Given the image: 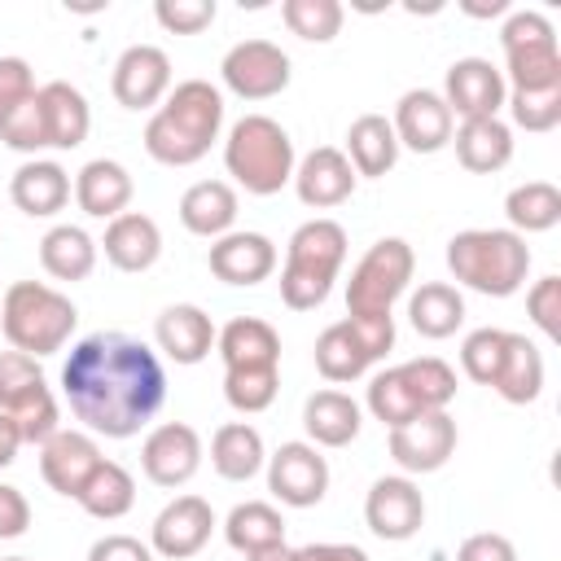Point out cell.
<instances>
[{
	"label": "cell",
	"instance_id": "29",
	"mask_svg": "<svg viewBox=\"0 0 561 561\" xmlns=\"http://www.w3.org/2000/svg\"><path fill=\"white\" fill-rule=\"evenodd\" d=\"M451 145H456V158H460L465 171L495 175L513 158V127L504 118H465L451 131Z\"/></svg>",
	"mask_w": 561,
	"mask_h": 561
},
{
	"label": "cell",
	"instance_id": "27",
	"mask_svg": "<svg viewBox=\"0 0 561 561\" xmlns=\"http://www.w3.org/2000/svg\"><path fill=\"white\" fill-rule=\"evenodd\" d=\"M96 250H105V259L118 272H149L162 259V228L140 210H123L118 219L105 224Z\"/></svg>",
	"mask_w": 561,
	"mask_h": 561
},
{
	"label": "cell",
	"instance_id": "56",
	"mask_svg": "<svg viewBox=\"0 0 561 561\" xmlns=\"http://www.w3.org/2000/svg\"><path fill=\"white\" fill-rule=\"evenodd\" d=\"M0 561H31V557H0Z\"/></svg>",
	"mask_w": 561,
	"mask_h": 561
},
{
	"label": "cell",
	"instance_id": "1",
	"mask_svg": "<svg viewBox=\"0 0 561 561\" xmlns=\"http://www.w3.org/2000/svg\"><path fill=\"white\" fill-rule=\"evenodd\" d=\"M61 394L92 438H131L162 412L167 368L149 342L101 329L70 346L61 364Z\"/></svg>",
	"mask_w": 561,
	"mask_h": 561
},
{
	"label": "cell",
	"instance_id": "45",
	"mask_svg": "<svg viewBox=\"0 0 561 561\" xmlns=\"http://www.w3.org/2000/svg\"><path fill=\"white\" fill-rule=\"evenodd\" d=\"M513 123L522 131H552L561 123V88H548V92H508L504 96Z\"/></svg>",
	"mask_w": 561,
	"mask_h": 561
},
{
	"label": "cell",
	"instance_id": "34",
	"mask_svg": "<svg viewBox=\"0 0 561 561\" xmlns=\"http://www.w3.org/2000/svg\"><path fill=\"white\" fill-rule=\"evenodd\" d=\"M491 390L504 403H517V408L522 403H535L543 394V355H539V346L526 333H508L504 359H500V373H495Z\"/></svg>",
	"mask_w": 561,
	"mask_h": 561
},
{
	"label": "cell",
	"instance_id": "46",
	"mask_svg": "<svg viewBox=\"0 0 561 561\" xmlns=\"http://www.w3.org/2000/svg\"><path fill=\"white\" fill-rule=\"evenodd\" d=\"M153 18L171 35H202L215 22V0H158Z\"/></svg>",
	"mask_w": 561,
	"mask_h": 561
},
{
	"label": "cell",
	"instance_id": "24",
	"mask_svg": "<svg viewBox=\"0 0 561 561\" xmlns=\"http://www.w3.org/2000/svg\"><path fill=\"white\" fill-rule=\"evenodd\" d=\"M131 193H136L131 171L114 158H92L75 175V202L88 219H105V224L118 219L131 206Z\"/></svg>",
	"mask_w": 561,
	"mask_h": 561
},
{
	"label": "cell",
	"instance_id": "9",
	"mask_svg": "<svg viewBox=\"0 0 561 561\" xmlns=\"http://www.w3.org/2000/svg\"><path fill=\"white\" fill-rule=\"evenodd\" d=\"M416 272V254L403 237H381L364 250L346 280V316H390Z\"/></svg>",
	"mask_w": 561,
	"mask_h": 561
},
{
	"label": "cell",
	"instance_id": "33",
	"mask_svg": "<svg viewBox=\"0 0 561 561\" xmlns=\"http://www.w3.org/2000/svg\"><path fill=\"white\" fill-rule=\"evenodd\" d=\"M346 162L355 167V175H386L394 171L399 162V140H394V127L386 114H359L351 127H346Z\"/></svg>",
	"mask_w": 561,
	"mask_h": 561
},
{
	"label": "cell",
	"instance_id": "42",
	"mask_svg": "<svg viewBox=\"0 0 561 561\" xmlns=\"http://www.w3.org/2000/svg\"><path fill=\"white\" fill-rule=\"evenodd\" d=\"M280 368H224V399L232 412L254 416L276 403Z\"/></svg>",
	"mask_w": 561,
	"mask_h": 561
},
{
	"label": "cell",
	"instance_id": "12",
	"mask_svg": "<svg viewBox=\"0 0 561 561\" xmlns=\"http://www.w3.org/2000/svg\"><path fill=\"white\" fill-rule=\"evenodd\" d=\"M202 456H206L202 434L188 421H162L140 443V469H145V478L153 486H167V491L193 482V473L202 469Z\"/></svg>",
	"mask_w": 561,
	"mask_h": 561
},
{
	"label": "cell",
	"instance_id": "52",
	"mask_svg": "<svg viewBox=\"0 0 561 561\" xmlns=\"http://www.w3.org/2000/svg\"><path fill=\"white\" fill-rule=\"evenodd\" d=\"M88 561H153V548L140 543L136 535H101L88 548Z\"/></svg>",
	"mask_w": 561,
	"mask_h": 561
},
{
	"label": "cell",
	"instance_id": "6",
	"mask_svg": "<svg viewBox=\"0 0 561 561\" xmlns=\"http://www.w3.org/2000/svg\"><path fill=\"white\" fill-rule=\"evenodd\" d=\"M224 167L228 175L254 193V197H272L280 193L289 180H294V140L289 131L267 118V114H245L228 127V140H224Z\"/></svg>",
	"mask_w": 561,
	"mask_h": 561
},
{
	"label": "cell",
	"instance_id": "30",
	"mask_svg": "<svg viewBox=\"0 0 561 561\" xmlns=\"http://www.w3.org/2000/svg\"><path fill=\"white\" fill-rule=\"evenodd\" d=\"M359 425H364V412L342 390H316L302 403V430L311 447H346L359 438Z\"/></svg>",
	"mask_w": 561,
	"mask_h": 561
},
{
	"label": "cell",
	"instance_id": "17",
	"mask_svg": "<svg viewBox=\"0 0 561 561\" xmlns=\"http://www.w3.org/2000/svg\"><path fill=\"white\" fill-rule=\"evenodd\" d=\"M451 110V118H500L504 110V75L500 66H491L486 57H460L447 66V79H443V92H438Z\"/></svg>",
	"mask_w": 561,
	"mask_h": 561
},
{
	"label": "cell",
	"instance_id": "15",
	"mask_svg": "<svg viewBox=\"0 0 561 561\" xmlns=\"http://www.w3.org/2000/svg\"><path fill=\"white\" fill-rule=\"evenodd\" d=\"M215 508L210 500L202 495H175L171 504H162V513L153 517L149 526V548L153 557H167V561H188L197 557L206 543H210V530H215Z\"/></svg>",
	"mask_w": 561,
	"mask_h": 561
},
{
	"label": "cell",
	"instance_id": "11",
	"mask_svg": "<svg viewBox=\"0 0 561 561\" xmlns=\"http://www.w3.org/2000/svg\"><path fill=\"white\" fill-rule=\"evenodd\" d=\"M289 53L272 39H241L224 53L219 79L241 101H272L289 88Z\"/></svg>",
	"mask_w": 561,
	"mask_h": 561
},
{
	"label": "cell",
	"instance_id": "3",
	"mask_svg": "<svg viewBox=\"0 0 561 561\" xmlns=\"http://www.w3.org/2000/svg\"><path fill=\"white\" fill-rule=\"evenodd\" d=\"M447 272L473 294L508 298L526 285L530 245L513 228H465L447 241Z\"/></svg>",
	"mask_w": 561,
	"mask_h": 561
},
{
	"label": "cell",
	"instance_id": "35",
	"mask_svg": "<svg viewBox=\"0 0 561 561\" xmlns=\"http://www.w3.org/2000/svg\"><path fill=\"white\" fill-rule=\"evenodd\" d=\"M39 267L53 280H88L96 267V241L79 224H53L39 237Z\"/></svg>",
	"mask_w": 561,
	"mask_h": 561
},
{
	"label": "cell",
	"instance_id": "47",
	"mask_svg": "<svg viewBox=\"0 0 561 561\" xmlns=\"http://www.w3.org/2000/svg\"><path fill=\"white\" fill-rule=\"evenodd\" d=\"M526 311L548 342H561V276H539L526 289Z\"/></svg>",
	"mask_w": 561,
	"mask_h": 561
},
{
	"label": "cell",
	"instance_id": "18",
	"mask_svg": "<svg viewBox=\"0 0 561 561\" xmlns=\"http://www.w3.org/2000/svg\"><path fill=\"white\" fill-rule=\"evenodd\" d=\"M456 456L451 412H421L416 421L390 430V460L403 473H438Z\"/></svg>",
	"mask_w": 561,
	"mask_h": 561
},
{
	"label": "cell",
	"instance_id": "20",
	"mask_svg": "<svg viewBox=\"0 0 561 561\" xmlns=\"http://www.w3.org/2000/svg\"><path fill=\"white\" fill-rule=\"evenodd\" d=\"M101 460L105 456L88 430H57L48 443H39V473L66 500H79V491L101 469Z\"/></svg>",
	"mask_w": 561,
	"mask_h": 561
},
{
	"label": "cell",
	"instance_id": "38",
	"mask_svg": "<svg viewBox=\"0 0 561 561\" xmlns=\"http://www.w3.org/2000/svg\"><path fill=\"white\" fill-rule=\"evenodd\" d=\"M504 215H508V228H513L517 237H526V232H548V228L561 224V188L548 184V180H526V184L508 188Z\"/></svg>",
	"mask_w": 561,
	"mask_h": 561
},
{
	"label": "cell",
	"instance_id": "55",
	"mask_svg": "<svg viewBox=\"0 0 561 561\" xmlns=\"http://www.w3.org/2000/svg\"><path fill=\"white\" fill-rule=\"evenodd\" d=\"M245 561H294V548H289V543H272V548L245 552Z\"/></svg>",
	"mask_w": 561,
	"mask_h": 561
},
{
	"label": "cell",
	"instance_id": "23",
	"mask_svg": "<svg viewBox=\"0 0 561 561\" xmlns=\"http://www.w3.org/2000/svg\"><path fill=\"white\" fill-rule=\"evenodd\" d=\"M215 320L197 307V302H171L162 307L158 324H153V342L167 359L175 364H202L215 351Z\"/></svg>",
	"mask_w": 561,
	"mask_h": 561
},
{
	"label": "cell",
	"instance_id": "13",
	"mask_svg": "<svg viewBox=\"0 0 561 561\" xmlns=\"http://www.w3.org/2000/svg\"><path fill=\"white\" fill-rule=\"evenodd\" d=\"M267 491L289 508H311L329 491V460L311 443H280L267 456Z\"/></svg>",
	"mask_w": 561,
	"mask_h": 561
},
{
	"label": "cell",
	"instance_id": "26",
	"mask_svg": "<svg viewBox=\"0 0 561 561\" xmlns=\"http://www.w3.org/2000/svg\"><path fill=\"white\" fill-rule=\"evenodd\" d=\"M9 197H13V206H18L22 215H31V219H53V215L66 210V202H70V175H66V167L53 162V158H26V162L13 171V180H9Z\"/></svg>",
	"mask_w": 561,
	"mask_h": 561
},
{
	"label": "cell",
	"instance_id": "22",
	"mask_svg": "<svg viewBox=\"0 0 561 561\" xmlns=\"http://www.w3.org/2000/svg\"><path fill=\"white\" fill-rule=\"evenodd\" d=\"M206 263H210L215 280L250 289L276 272V245L263 232H224L219 241H210Z\"/></svg>",
	"mask_w": 561,
	"mask_h": 561
},
{
	"label": "cell",
	"instance_id": "51",
	"mask_svg": "<svg viewBox=\"0 0 561 561\" xmlns=\"http://www.w3.org/2000/svg\"><path fill=\"white\" fill-rule=\"evenodd\" d=\"M456 561H517V548L495 530H478L456 548Z\"/></svg>",
	"mask_w": 561,
	"mask_h": 561
},
{
	"label": "cell",
	"instance_id": "44",
	"mask_svg": "<svg viewBox=\"0 0 561 561\" xmlns=\"http://www.w3.org/2000/svg\"><path fill=\"white\" fill-rule=\"evenodd\" d=\"M504 342H508V329H473L465 342H460V368L469 381L478 386H491L495 373H500V359H504Z\"/></svg>",
	"mask_w": 561,
	"mask_h": 561
},
{
	"label": "cell",
	"instance_id": "21",
	"mask_svg": "<svg viewBox=\"0 0 561 561\" xmlns=\"http://www.w3.org/2000/svg\"><path fill=\"white\" fill-rule=\"evenodd\" d=\"M355 167L346 162V153L337 149V145H320V149H311L298 167H294V193H298V202L302 206H311V210H333V206H342L351 193H355Z\"/></svg>",
	"mask_w": 561,
	"mask_h": 561
},
{
	"label": "cell",
	"instance_id": "43",
	"mask_svg": "<svg viewBox=\"0 0 561 561\" xmlns=\"http://www.w3.org/2000/svg\"><path fill=\"white\" fill-rule=\"evenodd\" d=\"M285 26L307 44H329L342 31V4L337 0H285L280 4Z\"/></svg>",
	"mask_w": 561,
	"mask_h": 561
},
{
	"label": "cell",
	"instance_id": "36",
	"mask_svg": "<svg viewBox=\"0 0 561 561\" xmlns=\"http://www.w3.org/2000/svg\"><path fill=\"white\" fill-rule=\"evenodd\" d=\"M408 320L421 337L443 342L465 324V294L447 280H425L421 289H412L408 298Z\"/></svg>",
	"mask_w": 561,
	"mask_h": 561
},
{
	"label": "cell",
	"instance_id": "14",
	"mask_svg": "<svg viewBox=\"0 0 561 561\" xmlns=\"http://www.w3.org/2000/svg\"><path fill=\"white\" fill-rule=\"evenodd\" d=\"M364 522L386 543L412 539L421 530V522H425V495H421V486L408 473L377 478L368 486V495H364Z\"/></svg>",
	"mask_w": 561,
	"mask_h": 561
},
{
	"label": "cell",
	"instance_id": "31",
	"mask_svg": "<svg viewBox=\"0 0 561 561\" xmlns=\"http://www.w3.org/2000/svg\"><path fill=\"white\" fill-rule=\"evenodd\" d=\"M180 224L193 237L219 241L237 224V188L228 180H197V184H188L184 197H180Z\"/></svg>",
	"mask_w": 561,
	"mask_h": 561
},
{
	"label": "cell",
	"instance_id": "28",
	"mask_svg": "<svg viewBox=\"0 0 561 561\" xmlns=\"http://www.w3.org/2000/svg\"><path fill=\"white\" fill-rule=\"evenodd\" d=\"M224 368H280V333L259 316H232L215 333Z\"/></svg>",
	"mask_w": 561,
	"mask_h": 561
},
{
	"label": "cell",
	"instance_id": "48",
	"mask_svg": "<svg viewBox=\"0 0 561 561\" xmlns=\"http://www.w3.org/2000/svg\"><path fill=\"white\" fill-rule=\"evenodd\" d=\"M35 96V70L22 57H0V127Z\"/></svg>",
	"mask_w": 561,
	"mask_h": 561
},
{
	"label": "cell",
	"instance_id": "50",
	"mask_svg": "<svg viewBox=\"0 0 561 561\" xmlns=\"http://www.w3.org/2000/svg\"><path fill=\"white\" fill-rule=\"evenodd\" d=\"M26 526H31V500L18 486L0 482V539H22Z\"/></svg>",
	"mask_w": 561,
	"mask_h": 561
},
{
	"label": "cell",
	"instance_id": "54",
	"mask_svg": "<svg viewBox=\"0 0 561 561\" xmlns=\"http://www.w3.org/2000/svg\"><path fill=\"white\" fill-rule=\"evenodd\" d=\"M18 447H22V434H18V421L9 412H0V469H9L18 460Z\"/></svg>",
	"mask_w": 561,
	"mask_h": 561
},
{
	"label": "cell",
	"instance_id": "19",
	"mask_svg": "<svg viewBox=\"0 0 561 561\" xmlns=\"http://www.w3.org/2000/svg\"><path fill=\"white\" fill-rule=\"evenodd\" d=\"M390 127H394L399 149H412V153H438V149L451 145L456 118H451L447 101H443L434 88H412V92L399 96Z\"/></svg>",
	"mask_w": 561,
	"mask_h": 561
},
{
	"label": "cell",
	"instance_id": "2",
	"mask_svg": "<svg viewBox=\"0 0 561 561\" xmlns=\"http://www.w3.org/2000/svg\"><path fill=\"white\" fill-rule=\"evenodd\" d=\"M224 127V92L206 79H184L145 123V153L162 167H193L210 153Z\"/></svg>",
	"mask_w": 561,
	"mask_h": 561
},
{
	"label": "cell",
	"instance_id": "25",
	"mask_svg": "<svg viewBox=\"0 0 561 561\" xmlns=\"http://www.w3.org/2000/svg\"><path fill=\"white\" fill-rule=\"evenodd\" d=\"M35 101H39V118H44V140H48V149H79V145L88 140L92 110H88V96H83L75 83H66V79L39 83Z\"/></svg>",
	"mask_w": 561,
	"mask_h": 561
},
{
	"label": "cell",
	"instance_id": "16",
	"mask_svg": "<svg viewBox=\"0 0 561 561\" xmlns=\"http://www.w3.org/2000/svg\"><path fill=\"white\" fill-rule=\"evenodd\" d=\"M110 92L123 110H153L171 92V57L158 44H131L118 53Z\"/></svg>",
	"mask_w": 561,
	"mask_h": 561
},
{
	"label": "cell",
	"instance_id": "10",
	"mask_svg": "<svg viewBox=\"0 0 561 561\" xmlns=\"http://www.w3.org/2000/svg\"><path fill=\"white\" fill-rule=\"evenodd\" d=\"M0 412L18 421L22 443H48L57 425V394L48 390V377L39 359L22 351H0Z\"/></svg>",
	"mask_w": 561,
	"mask_h": 561
},
{
	"label": "cell",
	"instance_id": "32",
	"mask_svg": "<svg viewBox=\"0 0 561 561\" xmlns=\"http://www.w3.org/2000/svg\"><path fill=\"white\" fill-rule=\"evenodd\" d=\"M210 465L224 482H250L267 465L263 434L250 421H228L210 434Z\"/></svg>",
	"mask_w": 561,
	"mask_h": 561
},
{
	"label": "cell",
	"instance_id": "53",
	"mask_svg": "<svg viewBox=\"0 0 561 561\" xmlns=\"http://www.w3.org/2000/svg\"><path fill=\"white\" fill-rule=\"evenodd\" d=\"M294 561H368L359 543H307L294 548Z\"/></svg>",
	"mask_w": 561,
	"mask_h": 561
},
{
	"label": "cell",
	"instance_id": "41",
	"mask_svg": "<svg viewBox=\"0 0 561 561\" xmlns=\"http://www.w3.org/2000/svg\"><path fill=\"white\" fill-rule=\"evenodd\" d=\"M364 403H368V412H373L386 430H399V425H408V421H416V416L425 412V408L416 403V394L408 390V381H403V373H399V368L377 373V377L368 381Z\"/></svg>",
	"mask_w": 561,
	"mask_h": 561
},
{
	"label": "cell",
	"instance_id": "49",
	"mask_svg": "<svg viewBox=\"0 0 561 561\" xmlns=\"http://www.w3.org/2000/svg\"><path fill=\"white\" fill-rule=\"evenodd\" d=\"M35 92H39V88H35ZM0 140H4L9 149H18V153H39V149H48V140H44V118H39V101H35V96L0 127Z\"/></svg>",
	"mask_w": 561,
	"mask_h": 561
},
{
	"label": "cell",
	"instance_id": "40",
	"mask_svg": "<svg viewBox=\"0 0 561 561\" xmlns=\"http://www.w3.org/2000/svg\"><path fill=\"white\" fill-rule=\"evenodd\" d=\"M399 373L425 412H447V403L456 399V368L438 355H416V359L399 364Z\"/></svg>",
	"mask_w": 561,
	"mask_h": 561
},
{
	"label": "cell",
	"instance_id": "5",
	"mask_svg": "<svg viewBox=\"0 0 561 561\" xmlns=\"http://www.w3.org/2000/svg\"><path fill=\"white\" fill-rule=\"evenodd\" d=\"M79 324L75 302L44 280H13L0 298V329L13 351L44 359L57 355Z\"/></svg>",
	"mask_w": 561,
	"mask_h": 561
},
{
	"label": "cell",
	"instance_id": "8",
	"mask_svg": "<svg viewBox=\"0 0 561 561\" xmlns=\"http://www.w3.org/2000/svg\"><path fill=\"white\" fill-rule=\"evenodd\" d=\"M394 346V316H342L316 337V373L333 386L359 381Z\"/></svg>",
	"mask_w": 561,
	"mask_h": 561
},
{
	"label": "cell",
	"instance_id": "4",
	"mask_svg": "<svg viewBox=\"0 0 561 561\" xmlns=\"http://www.w3.org/2000/svg\"><path fill=\"white\" fill-rule=\"evenodd\" d=\"M346 263V228L337 219H307L294 228L280 267V302L289 311H316Z\"/></svg>",
	"mask_w": 561,
	"mask_h": 561
},
{
	"label": "cell",
	"instance_id": "37",
	"mask_svg": "<svg viewBox=\"0 0 561 561\" xmlns=\"http://www.w3.org/2000/svg\"><path fill=\"white\" fill-rule=\"evenodd\" d=\"M224 539L241 557L245 552H259V548H272V543H285V517L267 500H245V504H237L224 517Z\"/></svg>",
	"mask_w": 561,
	"mask_h": 561
},
{
	"label": "cell",
	"instance_id": "39",
	"mask_svg": "<svg viewBox=\"0 0 561 561\" xmlns=\"http://www.w3.org/2000/svg\"><path fill=\"white\" fill-rule=\"evenodd\" d=\"M131 504H136V478L118 460H101V469L79 491V508L96 522H118L131 513Z\"/></svg>",
	"mask_w": 561,
	"mask_h": 561
},
{
	"label": "cell",
	"instance_id": "7",
	"mask_svg": "<svg viewBox=\"0 0 561 561\" xmlns=\"http://www.w3.org/2000/svg\"><path fill=\"white\" fill-rule=\"evenodd\" d=\"M500 48H504V88L508 92H548L561 88V53H557V31L543 13L517 9L500 26Z\"/></svg>",
	"mask_w": 561,
	"mask_h": 561
}]
</instances>
